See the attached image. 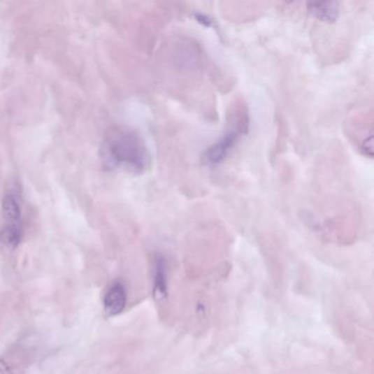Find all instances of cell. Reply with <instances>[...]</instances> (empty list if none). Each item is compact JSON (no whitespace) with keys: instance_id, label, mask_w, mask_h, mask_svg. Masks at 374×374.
Masks as SVG:
<instances>
[{"instance_id":"cell-1","label":"cell","mask_w":374,"mask_h":374,"mask_svg":"<svg viewBox=\"0 0 374 374\" xmlns=\"http://www.w3.org/2000/svg\"><path fill=\"white\" fill-rule=\"evenodd\" d=\"M100 156L107 169L123 168L140 175L150 166L145 142L136 131L127 127H113L107 131Z\"/></svg>"},{"instance_id":"cell-2","label":"cell","mask_w":374,"mask_h":374,"mask_svg":"<svg viewBox=\"0 0 374 374\" xmlns=\"http://www.w3.org/2000/svg\"><path fill=\"white\" fill-rule=\"evenodd\" d=\"M242 127L240 129H231L224 133V135L220 138L217 142L212 144L208 150L204 152L202 156V161L206 165H217L224 161L229 155V152L235 148L236 143L240 140L242 134Z\"/></svg>"},{"instance_id":"cell-3","label":"cell","mask_w":374,"mask_h":374,"mask_svg":"<svg viewBox=\"0 0 374 374\" xmlns=\"http://www.w3.org/2000/svg\"><path fill=\"white\" fill-rule=\"evenodd\" d=\"M105 310L109 315H117L120 314L127 305V290L124 285L120 281H115L110 285L106 293Z\"/></svg>"},{"instance_id":"cell-4","label":"cell","mask_w":374,"mask_h":374,"mask_svg":"<svg viewBox=\"0 0 374 374\" xmlns=\"http://www.w3.org/2000/svg\"><path fill=\"white\" fill-rule=\"evenodd\" d=\"M3 213L5 219L6 229H23L22 213H21V204L18 196L13 192L7 194L3 200Z\"/></svg>"},{"instance_id":"cell-5","label":"cell","mask_w":374,"mask_h":374,"mask_svg":"<svg viewBox=\"0 0 374 374\" xmlns=\"http://www.w3.org/2000/svg\"><path fill=\"white\" fill-rule=\"evenodd\" d=\"M308 11L313 18L326 23H333L338 18L339 3L337 1L308 3Z\"/></svg>"},{"instance_id":"cell-6","label":"cell","mask_w":374,"mask_h":374,"mask_svg":"<svg viewBox=\"0 0 374 374\" xmlns=\"http://www.w3.org/2000/svg\"><path fill=\"white\" fill-rule=\"evenodd\" d=\"M166 259L161 254H156L154 259V296L163 300L167 296V278H166Z\"/></svg>"},{"instance_id":"cell-7","label":"cell","mask_w":374,"mask_h":374,"mask_svg":"<svg viewBox=\"0 0 374 374\" xmlns=\"http://www.w3.org/2000/svg\"><path fill=\"white\" fill-rule=\"evenodd\" d=\"M194 18L199 23H201L202 26L206 27V28H211V27L215 26L213 19L209 17V15H204V13H196L194 15Z\"/></svg>"}]
</instances>
